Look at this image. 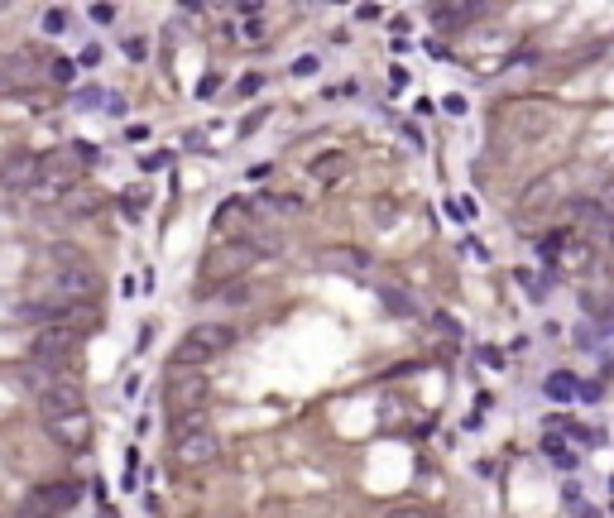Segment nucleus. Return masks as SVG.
<instances>
[{"label": "nucleus", "mask_w": 614, "mask_h": 518, "mask_svg": "<svg viewBox=\"0 0 614 518\" xmlns=\"http://www.w3.org/2000/svg\"><path fill=\"white\" fill-rule=\"evenodd\" d=\"M576 221H581L586 240H595V245H614V211L605 207L600 197H586V202H576Z\"/></svg>", "instance_id": "10"}, {"label": "nucleus", "mask_w": 614, "mask_h": 518, "mask_svg": "<svg viewBox=\"0 0 614 518\" xmlns=\"http://www.w3.org/2000/svg\"><path fill=\"white\" fill-rule=\"evenodd\" d=\"M576 389H581V384H576V375H571V370H552V375L542 379V394H547L552 404H571V399H576Z\"/></svg>", "instance_id": "17"}, {"label": "nucleus", "mask_w": 614, "mask_h": 518, "mask_svg": "<svg viewBox=\"0 0 614 518\" xmlns=\"http://www.w3.org/2000/svg\"><path fill=\"white\" fill-rule=\"evenodd\" d=\"M211 303H221V308H250V303H255V283H250V279H230V283H216Z\"/></svg>", "instance_id": "14"}, {"label": "nucleus", "mask_w": 614, "mask_h": 518, "mask_svg": "<svg viewBox=\"0 0 614 518\" xmlns=\"http://www.w3.org/2000/svg\"><path fill=\"white\" fill-rule=\"evenodd\" d=\"M202 427H206L202 408H197V413H178V417H173V441H178V437H188V432H202Z\"/></svg>", "instance_id": "23"}, {"label": "nucleus", "mask_w": 614, "mask_h": 518, "mask_svg": "<svg viewBox=\"0 0 614 518\" xmlns=\"http://www.w3.org/2000/svg\"><path fill=\"white\" fill-rule=\"evenodd\" d=\"M264 202H269V207H279V211H303V197H293V192H269Z\"/></svg>", "instance_id": "29"}, {"label": "nucleus", "mask_w": 614, "mask_h": 518, "mask_svg": "<svg viewBox=\"0 0 614 518\" xmlns=\"http://www.w3.org/2000/svg\"><path fill=\"white\" fill-rule=\"evenodd\" d=\"M240 240H250L255 255H279V250H284V235L269 230V226H250V235H240Z\"/></svg>", "instance_id": "20"}, {"label": "nucleus", "mask_w": 614, "mask_h": 518, "mask_svg": "<svg viewBox=\"0 0 614 518\" xmlns=\"http://www.w3.org/2000/svg\"><path fill=\"white\" fill-rule=\"evenodd\" d=\"M293 77H312L317 72V53H303V58H293V68H288Z\"/></svg>", "instance_id": "32"}, {"label": "nucleus", "mask_w": 614, "mask_h": 518, "mask_svg": "<svg viewBox=\"0 0 614 518\" xmlns=\"http://www.w3.org/2000/svg\"><path fill=\"white\" fill-rule=\"evenodd\" d=\"M581 518H600V514H595V509H581Z\"/></svg>", "instance_id": "45"}, {"label": "nucleus", "mask_w": 614, "mask_h": 518, "mask_svg": "<svg viewBox=\"0 0 614 518\" xmlns=\"http://www.w3.org/2000/svg\"><path fill=\"white\" fill-rule=\"evenodd\" d=\"M264 115H269V110H250V115L240 120V135H255V130L264 125Z\"/></svg>", "instance_id": "35"}, {"label": "nucleus", "mask_w": 614, "mask_h": 518, "mask_svg": "<svg viewBox=\"0 0 614 518\" xmlns=\"http://www.w3.org/2000/svg\"><path fill=\"white\" fill-rule=\"evenodd\" d=\"M77 63H82V68H97V63H101V48H97V43H87V48H82V58H77Z\"/></svg>", "instance_id": "39"}, {"label": "nucleus", "mask_w": 614, "mask_h": 518, "mask_svg": "<svg viewBox=\"0 0 614 518\" xmlns=\"http://www.w3.org/2000/svg\"><path fill=\"white\" fill-rule=\"evenodd\" d=\"M480 360H485V365H495V370H499V365H504V355H499V350H490V346H485V350H480Z\"/></svg>", "instance_id": "44"}, {"label": "nucleus", "mask_w": 614, "mask_h": 518, "mask_svg": "<svg viewBox=\"0 0 614 518\" xmlns=\"http://www.w3.org/2000/svg\"><path fill=\"white\" fill-rule=\"evenodd\" d=\"M48 432H53L58 441H68V446H87V437H92V417H87V413L58 417V422H48Z\"/></svg>", "instance_id": "13"}, {"label": "nucleus", "mask_w": 614, "mask_h": 518, "mask_svg": "<svg viewBox=\"0 0 614 518\" xmlns=\"http://www.w3.org/2000/svg\"><path fill=\"white\" fill-rule=\"evenodd\" d=\"M341 173H346V154L341 149H326V154H317L307 163V178H317V183H336Z\"/></svg>", "instance_id": "15"}, {"label": "nucleus", "mask_w": 614, "mask_h": 518, "mask_svg": "<svg viewBox=\"0 0 614 518\" xmlns=\"http://www.w3.org/2000/svg\"><path fill=\"white\" fill-rule=\"evenodd\" d=\"M72 77H77L72 58H48V82H72Z\"/></svg>", "instance_id": "25"}, {"label": "nucleus", "mask_w": 614, "mask_h": 518, "mask_svg": "<svg viewBox=\"0 0 614 518\" xmlns=\"http://www.w3.org/2000/svg\"><path fill=\"white\" fill-rule=\"evenodd\" d=\"M379 303H384V312L389 317H417V303H413V293L408 288H379Z\"/></svg>", "instance_id": "18"}, {"label": "nucleus", "mask_w": 614, "mask_h": 518, "mask_svg": "<svg viewBox=\"0 0 614 518\" xmlns=\"http://www.w3.org/2000/svg\"><path fill=\"white\" fill-rule=\"evenodd\" d=\"M317 264H321V269H336V274H360V269L370 264V255L355 250V245H326V250L317 255Z\"/></svg>", "instance_id": "12"}, {"label": "nucleus", "mask_w": 614, "mask_h": 518, "mask_svg": "<svg viewBox=\"0 0 614 518\" xmlns=\"http://www.w3.org/2000/svg\"><path fill=\"white\" fill-rule=\"evenodd\" d=\"M24 68H29V58H19V53H14V58H0V92H19V87L29 82Z\"/></svg>", "instance_id": "19"}, {"label": "nucleus", "mask_w": 614, "mask_h": 518, "mask_svg": "<svg viewBox=\"0 0 614 518\" xmlns=\"http://www.w3.org/2000/svg\"><path fill=\"white\" fill-rule=\"evenodd\" d=\"M68 154H72L77 163H101V149H97L92 139H72V144H68Z\"/></svg>", "instance_id": "26"}, {"label": "nucleus", "mask_w": 614, "mask_h": 518, "mask_svg": "<svg viewBox=\"0 0 614 518\" xmlns=\"http://www.w3.org/2000/svg\"><path fill=\"white\" fill-rule=\"evenodd\" d=\"M255 259H259V255H255V245H250V240H230V245H216V250L206 255V279H216V283L245 279V269H250Z\"/></svg>", "instance_id": "6"}, {"label": "nucleus", "mask_w": 614, "mask_h": 518, "mask_svg": "<svg viewBox=\"0 0 614 518\" xmlns=\"http://www.w3.org/2000/svg\"><path fill=\"white\" fill-rule=\"evenodd\" d=\"M206 389H211V379H206L202 370H178L173 379H168V408L173 413H197L206 399Z\"/></svg>", "instance_id": "7"}, {"label": "nucleus", "mask_w": 614, "mask_h": 518, "mask_svg": "<svg viewBox=\"0 0 614 518\" xmlns=\"http://www.w3.org/2000/svg\"><path fill=\"white\" fill-rule=\"evenodd\" d=\"M562 499H566V509H581V485H576V480H571V485H566V490H562Z\"/></svg>", "instance_id": "40"}, {"label": "nucleus", "mask_w": 614, "mask_h": 518, "mask_svg": "<svg viewBox=\"0 0 614 518\" xmlns=\"http://www.w3.org/2000/svg\"><path fill=\"white\" fill-rule=\"evenodd\" d=\"M77 341H82L77 326H39L34 341H29V360L43 365V370H63L68 355L77 350Z\"/></svg>", "instance_id": "4"}, {"label": "nucleus", "mask_w": 614, "mask_h": 518, "mask_svg": "<svg viewBox=\"0 0 614 518\" xmlns=\"http://www.w3.org/2000/svg\"><path fill=\"white\" fill-rule=\"evenodd\" d=\"M120 48H125V58H135V63H144V58H149V43H144L139 34H130V39H120Z\"/></svg>", "instance_id": "27"}, {"label": "nucleus", "mask_w": 614, "mask_h": 518, "mask_svg": "<svg viewBox=\"0 0 614 518\" xmlns=\"http://www.w3.org/2000/svg\"><path fill=\"white\" fill-rule=\"evenodd\" d=\"M576 399H591V404H600V399H605V384H600V379H595V384H581V389H576Z\"/></svg>", "instance_id": "37"}, {"label": "nucleus", "mask_w": 614, "mask_h": 518, "mask_svg": "<svg viewBox=\"0 0 614 518\" xmlns=\"http://www.w3.org/2000/svg\"><path fill=\"white\" fill-rule=\"evenodd\" d=\"M384 518H432V514H427V509H417V504H394Z\"/></svg>", "instance_id": "34"}, {"label": "nucleus", "mask_w": 614, "mask_h": 518, "mask_svg": "<svg viewBox=\"0 0 614 518\" xmlns=\"http://www.w3.org/2000/svg\"><path fill=\"white\" fill-rule=\"evenodd\" d=\"M97 211H101V192H97V188L72 183V188L58 197V216H68V221H87V216H97Z\"/></svg>", "instance_id": "11"}, {"label": "nucleus", "mask_w": 614, "mask_h": 518, "mask_svg": "<svg viewBox=\"0 0 614 518\" xmlns=\"http://www.w3.org/2000/svg\"><path fill=\"white\" fill-rule=\"evenodd\" d=\"M432 321H437V326H442V331H451V336H461V326H456V321H451V317H446V312H437V317H432Z\"/></svg>", "instance_id": "42"}, {"label": "nucleus", "mask_w": 614, "mask_h": 518, "mask_svg": "<svg viewBox=\"0 0 614 518\" xmlns=\"http://www.w3.org/2000/svg\"><path fill=\"white\" fill-rule=\"evenodd\" d=\"M475 10L471 5H432V24L437 29H456V24H466Z\"/></svg>", "instance_id": "21"}, {"label": "nucleus", "mask_w": 614, "mask_h": 518, "mask_svg": "<svg viewBox=\"0 0 614 518\" xmlns=\"http://www.w3.org/2000/svg\"><path fill=\"white\" fill-rule=\"evenodd\" d=\"M53 259H58V264L39 279V298H48V303H58V308H87V303L101 293V274L87 264V255H77V250H68V245H58Z\"/></svg>", "instance_id": "1"}, {"label": "nucleus", "mask_w": 614, "mask_h": 518, "mask_svg": "<svg viewBox=\"0 0 614 518\" xmlns=\"http://www.w3.org/2000/svg\"><path fill=\"white\" fill-rule=\"evenodd\" d=\"M139 168H144V173H159V168H168V154H144Z\"/></svg>", "instance_id": "36"}, {"label": "nucleus", "mask_w": 614, "mask_h": 518, "mask_svg": "<svg viewBox=\"0 0 614 518\" xmlns=\"http://www.w3.org/2000/svg\"><path fill=\"white\" fill-rule=\"evenodd\" d=\"M43 168H48L43 154H10V159L0 163V183H5L10 192H34L39 178H43Z\"/></svg>", "instance_id": "8"}, {"label": "nucleus", "mask_w": 614, "mask_h": 518, "mask_svg": "<svg viewBox=\"0 0 614 518\" xmlns=\"http://www.w3.org/2000/svg\"><path fill=\"white\" fill-rule=\"evenodd\" d=\"M34 404H39L43 413H48V422L87 413V394H82V384H77V379H68V375H58V379H43V384H34Z\"/></svg>", "instance_id": "3"}, {"label": "nucleus", "mask_w": 614, "mask_h": 518, "mask_svg": "<svg viewBox=\"0 0 614 518\" xmlns=\"http://www.w3.org/2000/svg\"><path fill=\"white\" fill-rule=\"evenodd\" d=\"M442 110H446V115H466V97H446Z\"/></svg>", "instance_id": "41"}, {"label": "nucleus", "mask_w": 614, "mask_h": 518, "mask_svg": "<svg viewBox=\"0 0 614 518\" xmlns=\"http://www.w3.org/2000/svg\"><path fill=\"white\" fill-rule=\"evenodd\" d=\"M235 341H240L235 326H226V321H197V326H188L183 341L173 346V370H202L206 360L226 355Z\"/></svg>", "instance_id": "2"}, {"label": "nucleus", "mask_w": 614, "mask_h": 518, "mask_svg": "<svg viewBox=\"0 0 614 518\" xmlns=\"http://www.w3.org/2000/svg\"><path fill=\"white\" fill-rule=\"evenodd\" d=\"M542 456H547V461H552L557 470H566V475H571V470L581 466V456L571 451V441H566V437H552V432L542 437Z\"/></svg>", "instance_id": "16"}, {"label": "nucleus", "mask_w": 614, "mask_h": 518, "mask_svg": "<svg viewBox=\"0 0 614 518\" xmlns=\"http://www.w3.org/2000/svg\"><path fill=\"white\" fill-rule=\"evenodd\" d=\"M106 110H110V115L120 120V115H125V97H106Z\"/></svg>", "instance_id": "43"}, {"label": "nucleus", "mask_w": 614, "mask_h": 518, "mask_svg": "<svg viewBox=\"0 0 614 518\" xmlns=\"http://www.w3.org/2000/svg\"><path fill=\"white\" fill-rule=\"evenodd\" d=\"M39 24H43V34H48V39H53V34H68V10H63V5H48Z\"/></svg>", "instance_id": "22"}, {"label": "nucleus", "mask_w": 614, "mask_h": 518, "mask_svg": "<svg viewBox=\"0 0 614 518\" xmlns=\"http://www.w3.org/2000/svg\"><path fill=\"white\" fill-rule=\"evenodd\" d=\"M77 499H82V485H68V480L39 485L24 499V518H63L68 509H77Z\"/></svg>", "instance_id": "5"}, {"label": "nucleus", "mask_w": 614, "mask_h": 518, "mask_svg": "<svg viewBox=\"0 0 614 518\" xmlns=\"http://www.w3.org/2000/svg\"><path fill=\"white\" fill-rule=\"evenodd\" d=\"M255 92H264V72H245L235 82V97H255Z\"/></svg>", "instance_id": "28"}, {"label": "nucleus", "mask_w": 614, "mask_h": 518, "mask_svg": "<svg viewBox=\"0 0 614 518\" xmlns=\"http://www.w3.org/2000/svg\"><path fill=\"white\" fill-rule=\"evenodd\" d=\"M173 456H178V466H211L216 456H221V437L211 432V427H202V432H188V437H178L173 441Z\"/></svg>", "instance_id": "9"}, {"label": "nucleus", "mask_w": 614, "mask_h": 518, "mask_svg": "<svg viewBox=\"0 0 614 518\" xmlns=\"http://www.w3.org/2000/svg\"><path fill=\"white\" fill-rule=\"evenodd\" d=\"M264 34H269V24H264V19H245V24L235 29V39H240V43H264Z\"/></svg>", "instance_id": "24"}, {"label": "nucleus", "mask_w": 614, "mask_h": 518, "mask_svg": "<svg viewBox=\"0 0 614 518\" xmlns=\"http://www.w3.org/2000/svg\"><path fill=\"white\" fill-rule=\"evenodd\" d=\"M576 346H581V350H595V346H600V326H591V321L576 326Z\"/></svg>", "instance_id": "30"}, {"label": "nucleus", "mask_w": 614, "mask_h": 518, "mask_svg": "<svg viewBox=\"0 0 614 518\" xmlns=\"http://www.w3.org/2000/svg\"><path fill=\"white\" fill-rule=\"evenodd\" d=\"M72 101L82 106V110H92V106H106V92H97V87H82V92H77Z\"/></svg>", "instance_id": "31"}, {"label": "nucleus", "mask_w": 614, "mask_h": 518, "mask_svg": "<svg viewBox=\"0 0 614 518\" xmlns=\"http://www.w3.org/2000/svg\"><path fill=\"white\" fill-rule=\"evenodd\" d=\"M87 14H92V24H115V10L110 5H92Z\"/></svg>", "instance_id": "38"}, {"label": "nucleus", "mask_w": 614, "mask_h": 518, "mask_svg": "<svg viewBox=\"0 0 614 518\" xmlns=\"http://www.w3.org/2000/svg\"><path fill=\"white\" fill-rule=\"evenodd\" d=\"M216 92H221V72H206L202 82H197V97L206 101V97H216Z\"/></svg>", "instance_id": "33"}]
</instances>
